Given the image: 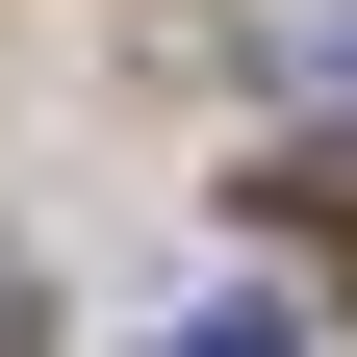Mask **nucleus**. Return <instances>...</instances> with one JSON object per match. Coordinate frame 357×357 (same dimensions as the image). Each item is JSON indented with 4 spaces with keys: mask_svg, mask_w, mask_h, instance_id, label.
I'll list each match as a JSON object with an SVG mask.
<instances>
[{
    "mask_svg": "<svg viewBox=\"0 0 357 357\" xmlns=\"http://www.w3.org/2000/svg\"><path fill=\"white\" fill-rule=\"evenodd\" d=\"M0 357H26V255H0Z\"/></svg>",
    "mask_w": 357,
    "mask_h": 357,
    "instance_id": "obj_3",
    "label": "nucleus"
},
{
    "mask_svg": "<svg viewBox=\"0 0 357 357\" xmlns=\"http://www.w3.org/2000/svg\"><path fill=\"white\" fill-rule=\"evenodd\" d=\"M153 357H306V332H281V306H204V332H153Z\"/></svg>",
    "mask_w": 357,
    "mask_h": 357,
    "instance_id": "obj_2",
    "label": "nucleus"
},
{
    "mask_svg": "<svg viewBox=\"0 0 357 357\" xmlns=\"http://www.w3.org/2000/svg\"><path fill=\"white\" fill-rule=\"evenodd\" d=\"M281 77H306V102H357V0H281Z\"/></svg>",
    "mask_w": 357,
    "mask_h": 357,
    "instance_id": "obj_1",
    "label": "nucleus"
}]
</instances>
